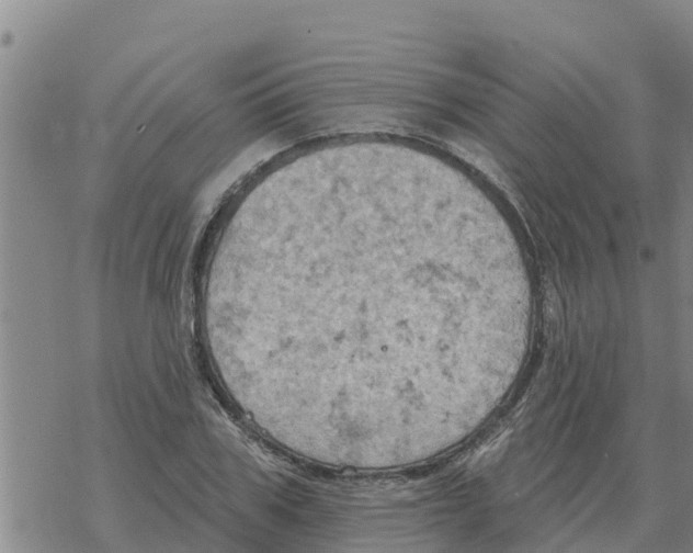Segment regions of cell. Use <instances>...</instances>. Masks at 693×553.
<instances>
[{"instance_id":"cell-1","label":"cell","mask_w":693,"mask_h":553,"mask_svg":"<svg viewBox=\"0 0 693 553\" xmlns=\"http://www.w3.org/2000/svg\"><path fill=\"white\" fill-rule=\"evenodd\" d=\"M431 228L388 206L341 203L254 241L240 283L241 356L268 410L366 440L425 408L436 316L469 279Z\"/></svg>"}]
</instances>
